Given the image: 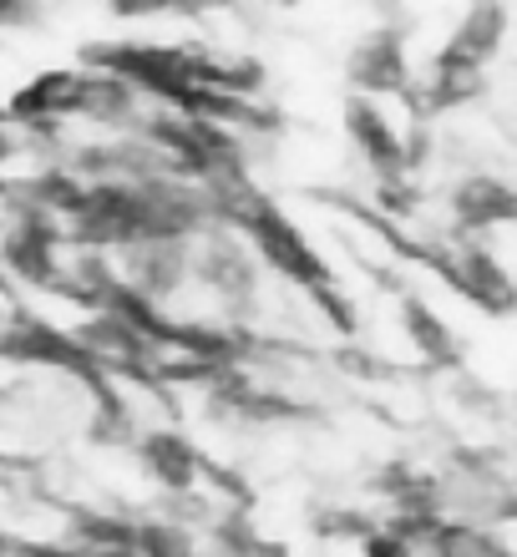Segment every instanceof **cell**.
Wrapping results in <instances>:
<instances>
[{
  "label": "cell",
  "instance_id": "obj_1",
  "mask_svg": "<svg viewBox=\"0 0 517 557\" xmlns=\"http://www.w3.org/2000/svg\"><path fill=\"white\" fill-rule=\"evenodd\" d=\"M345 82H350V97H376V102L396 97V102H411V112H416L421 72H411L406 30H396V26L366 30L350 46V57H345Z\"/></svg>",
  "mask_w": 517,
  "mask_h": 557
},
{
  "label": "cell",
  "instance_id": "obj_2",
  "mask_svg": "<svg viewBox=\"0 0 517 557\" xmlns=\"http://www.w3.org/2000/svg\"><path fill=\"white\" fill-rule=\"evenodd\" d=\"M137 471L148 476V486L158 492V502H198L208 486V467L213 456L177 425H152L148 436L133 446Z\"/></svg>",
  "mask_w": 517,
  "mask_h": 557
},
{
  "label": "cell",
  "instance_id": "obj_3",
  "mask_svg": "<svg viewBox=\"0 0 517 557\" xmlns=\"http://www.w3.org/2000/svg\"><path fill=\"white\" fill-rule=\"evenodd\" d=\"M341 127H345L350 152L366 162L376 183L411 177V133H401L396 117L385 112V102H376V97H345Z\"/></svg>",
  "mask_w": 517,
  "mask_h": 557
},
{
  "label": "cell",
  "instance_id": "obj_4",
  "mask_svg": "<svg viewBox=\"0 0 517 557\" xmlns=\"http://www.w3.org/2000/svg\"><path fill=\"white\" fill-rule=\"evenodd\" d=\"M446 219L467 238H492L503 228H517V188L503 173L472 168L446 188Z\"/></svg>",
  "mask_w": 517,
  "mask_h": 557
},
{
  "label": "cell",
  "instance_id": "obj_5",
  "mask_svg": "<svg viewBox=\"0 0 517 557\" xmlns=\"http://www.w3.org/2000/svg\"><path fill=\"white\" fill-rule=\"evenodd\" d=\"M396 330H401V339H406V350H411L427 370H446V375H457L461 370L457 324L446 320L442 309L431 305L421 289H401L396 294Z\"/></svg>",
  "mask_w": 517,
  "mask_h": 557
},
{
  "label": "cell",
  "instance_id": "obj_6",
  "mask_svg": "<svg viewBox=\"0 0 517 557\" xmlns=\"http://www.w3.org/2000/svg\"><path fill=\"white\" fill-rule=\"evenodd\" d=\"M507 36H513V11L507 5H497V0H477V5H467V11L457 15V26L446 30L442 41L457 51V57H467L472 66H482L488 72L492 61L503 57Z\"/></svg>",
  "mask_w": 517,
  "mask_h": 557
},
{
  "label": "cell",
  "instance_id": "obj_7",
  "mask_svg": "<svg viewBox=\"0 0 517 557\" xmlns=\"http://www.w3.org/2000/svg\"><path fill=\"white\" fill-rule=\"evenodd\" d=\"M355 557H416V547L406 543L401 532H391V528H385V522H381V528L370 532L366 543L355 547Z\"/></svg>",
  "mask_w": 517,
  "mask_h": 557
},
{
  "label": "cell",
  "instance_id": "obj_8",
  "mask_svg": "<svg viewBox=\"0 0 517 557\" xmlns=\"http://www.w3.org/2000/svg\"><path fill=\"white\" fill-rule=\"evenodd\" d=\"M513 406H517V396H513Z\"/></svg>",
  "mask_w": 517,
  "mask_h": 557
}]
</instances>
